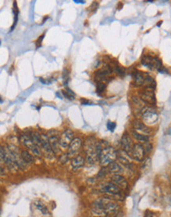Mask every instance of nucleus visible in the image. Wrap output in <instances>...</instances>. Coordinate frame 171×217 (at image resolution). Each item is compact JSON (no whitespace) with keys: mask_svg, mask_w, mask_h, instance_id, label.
Instances as JSON below:
<instances>
[{"mask_svg":"<svg viewBox=\"0 0 171 217\" xmlns=\"http://www.w3.org/2000/svg\"><path fill=\"white\" fill-rule=\"evenodd\" d=\"M96 140L93 137H90L85 142L84 151L86 153V162L88 164L93 165L98 160V154L96 151Z\"/></svg>","mask_w":171,"mask_h":217,"instance_id":"1","label":"nucleus"},{"mask_svg":"<svg viewBox=\"0 0 171 217\" xmlns=\"http://www.w3.org/2000/svg\"><path fill=\"white\" fill-rule=\"evenodd\" d=\"M117 159V152L113 147L108 145L102 149L99 155L98 161L102 167H106L108 164Z\"/></svg>","mask_w":171,"mask_h":217,"instance_id":"2","label":"nucleus"},{"mask_svg":"<svg viewBox=\"0 0 171 217\" xmlns=\"http://www.w3.org/2000/svg\"><path fill=\"white\" fill-rule=\"evenodd\" d=\"M20 142L22 144V145L26 147L28 149V151L30 152L35 157L41 158L43 156L41 148L37 146V145L33 142L32 139H31V137L29 134L24 133V134L21 135Z\"/></svg>","mask_w":171,"mask_h":217,"instance_id":"3","label":"nucleus"},{"mask_svg":"<svg viewBox=\"0 0 171 217\" xmlns=\"http://www.w3.org/2000/svg\"><path fill=\"white\" fill-rule=\"evenodd\" d=\"M141 116L144 123L148 125L154 124L158 119V114L156 110L151 106H146L141 109Z\"/></svg>","mask_w":171,"mask_h":217,"instance_id":"4","label":"nucleus"},{"mask_svg":"<svg viewBox=\"0 0 171 217\" xmlns=\"http://www.w3.org/2000/svg\"><path fill=\"white\" fill-rule=\"evenodd\" d=\"M59 131L57 130H50L48 131L47 137L49 141L50 145H51L52 148H53V152H54L55 155L56 154H60L61 153V148L59 146Z\"/></svg>","mask_w":171,"mask_h":217,"instance_id":"5","label":"nucleus"},{"mask_svg":"<svg viewBox=\"0 0 171 217\" xmlns=\"http://www.w3.org/2000/svg\"><path fill=\"white\" fill-rule=\"evenodd\" d=\"M99 192L103 196H112L120 194L122 190L112 182H105L99 186Z\"/></svg>","mask_w":171,"mask_h":217,"instance_id":"6","label":"nucleus"},{"mask_svg":"<svg viewBox=\"0 0 171 217\" xmlns=\"http://www.w3.org/2000/svg\"><path fill=\"white\" fill-rule=\"evenodd\" d=\"M40 148H41L42 154H44V157H47L48 159L52 160L55 157V153L51 145H50L47 134H44V133L41 134V147H40Z\"/></svg>","mask_w":171,"mask_h":217,"instance_id":"7","label":"nucleus"},{"mask_svg":"<svg viewBox=\"0 0 171 217\" xmlns=\"http://www.w3.org/2000/svg\"><path fill=\"white\" fill-rule=\"evenodd\" d=\"M5 148V158H4V163L7 165V167L8 170L12 173H17L20 169H19L18 165L14 159V156L12 155V153L7 148V146L4 147Z\"/></svg>","mask_w":171,"mask_h":217,"instance_id":"8","label":"nucleus"},{"mask_svg":"<svg viewBox=\"0 0 171 217\" xmlns=\"http://www.w3.org/2000/svg\"><path fill=\"white\" fill-rule=\"evenodd\" d=\"M7 146L10 151V152L12 153V155L14 156L16 162H17L18 165L19 169L20 170H26V169H27L28 164L26 163H25V161L22 160V155H21V151L18 148L17 145H14V144H8Z\"/></svg>","mask_w":171,"mask_h":217,"instance_id":"9","label":"nucleus"},{"mask_svg":"<svg viewBox=\"0 0 171 217\" xmlns=\"http://www.w3.org/2000/svg\"><path fill=\"white\" fill-rule=\"evenodd\" d=\"M74 132L71 129H67L59 136V146L61 149H66L74 139Z\"/></svg>","mask_w":171,"mask_h":217,"instance_id":"10","label":"nucleus"},{"mask_svg":"<svg viewBox=\"0 0 171 217\" xmlns=\"http://www.w3.org/2000/svg\"><path fill=\"white\" fill-rule=\"evenodd\" d=\"M82 145H83V142H82V139L80 137H75L73 139L71 143L68 146V152H67L70 159H72L73 157L78 156V152L81 149Z\"/></svg>","mask_w":171,"mask_h":217,"instance_id":"11","label":"nucleus"},{"mask_svg":"<svg viewBox=\"0 0 171 217\" xmlns=\"http://www.w3.org/2000/svg\"><path fill=\"white\" fill-rule=\"evenodd\" d=\"M117 152V159L119 160V162L121 163L124 167L127 168H132L133 163H132V157L130 154L126 152L123 149H120Z\"/></svg>","mask_w":171,"mask_h":217,"instance_id":"12","label":"nucleus"},{"mask_svg":"<svg viewBox=\"0 0 171 217\" xmlns=\"http://www.w3.org/2000/svg\"><path fill=\"white\" fill-rule=\"evenodd\" d=\"M131 155L133 160L139 162L142 161L145 158V152H144L143 145H141L140 143L134 144Z\"/></svg>","mask_w":171,"mask_h":217,"instance_id":"13","label":"nucleus"},{"mask_svg":"<svg viewBox=\"0 0 171 217\" xmlns=\"http://www.w3.org/2000/svg\"><path fill=\"white\" fill-rule=\"evenodd\" d=\"M111 182L115 184L121 190H127L128 189V182L122 175H113L111 176Z\"/></svg>","mask_w":171,"mask_h":217,"instance_id":"14","label":"nucleus"},{"mask_svg":"<svg viewBox=\"0 0 171 217\" xmlns=\"http://www.w3.org/2000/svg\"><path fill=\"white\" fill-rule=\"evenodd\" d=\"M140 99H142L143 102L150 104L151 105H154L156 103L155 96L154 93V89L147 88V89L141 93Z\"/></svg>","mask_w":171,"mask_h":217,"instance_id":"15","label":"nucleus"},{"mask_svg":"<svg viewBox=\"0 0 171 217\" xmlns=\"http://www.w3.org/2000/svg\"><path fill=\"white\" fill-rule=\"evenodd\" d=\"M120 145H121L122 148L124 151H125L126 152H128V154L131 155V152H132V148H133V141L131 138V137L129 136L127 133H124L123 136H122L121 140H120Z\"/></svg>","mask_w":171,"mask_h":217,"instance_id":"16","label":"nucleus"},{"mask_svg":"<svg viewBox=\"0 0 171 217\" xmlns=\"http://www.w3.org/2000/svg\"><path fill=\"white\" fill-rule=\"evenodd\" d=\"M104 210L106 212L107 215H109V216H113V215H115L116 213L119 212L120 209V205H119L118 202L113 201V200H111L110 202H108L106 205L105 208H104Z\"/></svg>","mask_w":171,"mask_h":217,"instance_id":"17","label":"nucleus"},{"mask_svg":"<svg viewBox=\"0 0 171 217\" xmlns=\"http://www.w3.org/2000/svg\"><path fill=\"white\" fill-rule=\"evenodd\" d=\"M85 163H86V160L84 157L80 155H78L71 159V166L74 171L79 170L84 166Z\"/></svg>","mask_w":171,"mask_h":217,"instance_id":"18","label":"nucleus"},{"mask_svg":"<svg viewBox=\"0 0 171 217\" xmlns=\"http://www.w3.org/2000/svg\"><path fill=\"white\" fill-rule=\"evenodd\" d=\"M133 127L135 131H136L137 133H141V134L147 135V136H149L150 133H151V130L148 128V126H146L144 123H141V122L136 121L133 124Z\"/></svg>","mask_w":171,"mask_h":217,"instance_id":"19","label":"nucleus"},{"mask_svg":"<svg viewBox=\"0 0 171 217\" xmlns=\"http://www.w3.org/2000/svg\"><path fill=\"white\" fill-rule=\"evenodd\" d=\"M106 168L107 171H108V173L112 174L113 175H121L122 172H123V167H121V165L116 161L113 162L110 164H108Z\"/></svg>","mask_w":171,"mask_h":217,"instance_id":"20","label":"nucleus"},{"mask_svg":"<svg viewBox=\"0 0 171 217\" xmlns=\"http://www.w3.org/2000/svg\"><path fill=\"white\" fill-rule=\"evenodd\" d=\"M111 199L108 198L105 196H102V197H98V198L95 199L94 200L92 203V206L93 207H97V208H100V209H104V208L106 206L108 202L111 201Z\"/></svg>","mask_w":171,"mask_h":217,"instance_id":"21","label":"nucleus"},{"mask_svg":"<svg viewBox=\"0 0 171 217\" xmlns=\"http://www.w3.org/2000/svg\"><path fill=\"white\" fill-rule=\"evenodd\" d=\"M21 155H22V160L25 161V163L29 164L35 163V157L33 155L32 153L26 149H23L21 151Z\"/></svg>","mask_w":171,"mask_h":217,"instance_id":"22","label":"nucleus"},{"mask_svg":"<svg viewBox=\"0 0 171 217\" xmlns=\"http://www.w3.org/2000/svg\"><path fill=\"white\" fill-rule=\"evenodd\" d=\"M151 166V160L149 157H147L142 160V164L140 166V171L143 175H146L149 172Z\"/></svg>","mask_w":171,"mask_h":217,"instance_id":"23","label":"nucleus"},{"mask_svg":"<svg viewBox=\"0 0 171 217\" xmlns=\"http://www.w3.org/2000/svg\"><path fill=\"white\" fill-rule=\"evenodd\" d=\"M33 205L35 206V208L38 209V211L41 212L43 215H48L49 214V210L47 208V206L41 201V200H36L33 202Z\"/></svg>","mask_w":171,"mask_h":217,"instance_id":"24","label":"nucleus"},{"mask_svg":"<svg viewBox=\"0 0 171 217\" xmlns=\"http://www.w3.org/2000/svg\"><path fill=\"white\" fill-rule=\"evenodd\" d=\"M90 214L92 217H106L108 216L105 210L100 208L92 207L90 209Z\"/></svg>","mask_w":171,"mask_h":217,"instance_id":"25","label":"nucleus"},{"mask_svg":"<svg viewBox=\"0 0 171 217\" xmlns=\"http://www.w3.org/2000/svg\"><path fill=\"white\" fill-rule=\"evenodd\" d=\"M132 135L136 141L139 142H143V143H146V142H149V136H147V135L141 134V133H137L135 130H132Z\"/></svg>","mask_w":171,"mask_h":217,"instance_id":"26","label":"nucleus"},{"mask_svg":"<svg viewBox=\"0 0 171 217\" xmlns=\"http://www.w3.org/2000/svg\"><path fill=\"white\" fill-rule=\"evenodd\" d=\"M33 142L38 147H41V134L38 132L33 131L29 133Z\"/></svg>","mask_w":171,"mask_h":217,"instance_id":"27","label":"nucleus"},{"mask_svg":"<svg viewBox=\"0 0 171 217\" xmlns=\"http://www.w3.org/2000/svg\"><path fill=\"white\" fill-rule=\"evenodd\" d=\"M134 81H135V84L136 86H140L143 84L144 83V75H143L141 73H136L135 74V78H134Z\"/></svg>","mask_w":171,"mask_h":217,"instance_id":"28","label":"nucleus"},{"mask_svg":"<svg viewBox=\"0 0 171 217\" xmlns=\"http://www.w3.org/2000/svg\"><path fill=\"white\" fill-rule=\"evenodd\" d=\"M111 73H112V70H111V69L109 68V66H105V67L102 68L100 70L98 71V73H97V75L99 76L100 78H103V77H105V76L110 74Z\"/></svg>","mask_w":171,"mask_h":217,"instance_id":"29","label":"nucleus"},{"mask_svg":"<svg viewBox=\"0 0 171 217\" xmlns=\"http://www.w3.org/2000/svg\"><path fill=\"white\" fill-rule=\"evenodd\" d=\"M70 157H68V155L67 153H63L62 155H60L59 158V162L61 163V164H65L68 162V160H70Z\"/></svg>","mask_w":171,"mask_h":217,"instance_id":"30","label":"nucleus"},{"mask_svg":"<svg viewBox=\"0 0 171 217\" xmlns=\"http://www.w3.org/2000/svg\"><path fill=\"white\" fill-rule=\"evenodd\" d=\"M143 148H144V152H145V154H150V153H151V152H152L153 146H152V145H151V144L149 142L144 143V145H143Z\"/></svg>","mask_w":171,"mask_h":217,"instance_id":"31","label":"nucleus"},{"mask_svg":"<svg viewBox=\"0 0 171 217\" xmlns=\"http://www.w3.org/2000/svg\"><path fill=\"white\" fill-rule=\"evenodd\" d=\"M105 88H106V85L103 82H102V81L98 82V84H97V90H98V93H103Z\"/></svg>","mask_w":171,"mask_h":217,"instance_id":"32","label":"nucleus"},{"mask_svg":"<svg viewBox=\"0 0 171 217\" xmlns=\"http://www.w3.org/2000/svg\"><path fill=\"white\" fill-rule=\"evenodd\" d=\"M108 173V171H107L106 167H102L100 171H99L98 174V178H102L105 176Z\"/></svg>","mask_w":171,"mask_h":217,"instance_id":"33","label":"nucleus"},{"mask_svg":"<svg viewBox=\"0 0 171 217\" xmlns=\"http://www.w3.org/2000/svg\"><path fill=\"white\" fill-rule=\"evenodd\" d=\"M116 123H113V122L108 121V123H107V128H108V130H109L110 131L113 132L114 130H115L116 128Z\"/></svg>","mask_w":171,"mask_h":217,"instance_id":"34","label":"nucleus"},{"mask_svg":"<svg viewBox=\"0 0 171 217\" xmlns=\"http://www.w3.org/2000/svg\"><path fill=\"white\" fill-rule=\"evenodd\" d=\"M115 71L117 72V74H118L120 76H124V70L123 68L120 67V66H117L115 69Z\"/></svg>","mask_w":171,"mask_h":217,"instance_id":"35","label":"nucleus"},{"mask_svg":"<svg viewBox=\"0 0 171 217\" xmlns=\"http://www.w3.org/2000/svg\"><path fill=\"white\" fill-rule=\"evenodd\" d=\"M5 175V170H4L3 167L0 165V177H3Z\"/></svg>","mask_w":171,"mask_h":217,"instance_id":"36","label":"nucleus"},{"mask_svg":"<svg viewBox=\"0 0 171 217\" xmlns=\"http://www.w3.org/2000/svg\"><path fill=\"white\" fill-rule=\"evenodd\" d=\"M161 24H162V22H160V23H158V24H157V25H158V26H159V25H161Z\"/></svg>","mask_w":171,"mask_h":217,"instance_id":"37","label":"nucleus"},{"mask_svg":"<svg viewBox=\"0 0 171 217\" xmlns=\"http://www.w3.org/2000/svg\"><path fill=\"white\" fill-rule=\"evenodd\" d=\"M2 101H3L2 99H1V97H0V102H2Z\"/></svg>","mask_w":171,"mask_h":217,"instance_id":"38","label":"nucleus"},{"mask_svg":"<svg viewBox=\"0 0 171 217\" xmlns=\"http://www.w3.org/2000/svg\"><path fill=\"white\" fill-rule=\"evenodd\" d=\"M106 217H112V216H109V215H108V216H106Z\"/></svg>","mask_w":171,"mask_h":217,"instance_id":"39","label":"nucleus"}]
</instances>
